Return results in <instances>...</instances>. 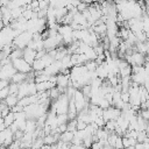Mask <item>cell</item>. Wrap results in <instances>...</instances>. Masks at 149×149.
<instances>
[{
    "label": "cell",
    "mask_w": 149,
    "mask_h": 149,
    "mask_svg": "<svg viewBox=\"0 0 149 149\" xmlns=\"http://www.w3.org/2000/svg\"><path fill=\"white\" fill-rule=\"evenodd\" d=\"M55 102H52L51 105V111L55 112L56 114H65L69 112V102H70V98L68 97L66 93H62L61 97L56 100H54Z\"/></svg>",
    "instance_id": "6da1fadb"
},
{
    "label": "cell",
    "mask_w": 149,
    "mask_h": 149,
    "mask_svg": "<svg viewBox=\"0 0 149 149\" xmlns=\"http://www.w3.org/2000/svg\"><path fill=\"white\" fill-rule=\"evenodd\" d=\"M33 36H34V34L30 33V31H28V30L21 33V34H20L17 37H15L14 41H13V47H14V49H15V48H19V49H24V48H27L28 44L33 41Z\"/></svg>",
    "instance_id": "7a4b0ae2"
},
{
    "label": "cell",
    "mask_w": 149,
    "mask_h": 149,
    "mask_svg": "<svg viewBox=\"0 0 149 149\" xmlns=\"http://www.w3.org/2000/svg\"><path fill=\"white\" fill-rule=\"evenodd\" d=\"M15 37H16L15 36V30L10 26H5L1 29V33H0V43H1V47L7 45V44H13V41H14Z\"/></svg>",
    "instance_id": "3957f363"
},
{
    "label": "cell",
    "mask_w": 149,
    "mask_h": 149,
    "mask_svg": "<svg viewBox=\"0 0 149 149\" xmlns=\"http://www.w3.org/2000/svg\"><path fill=\"white\" fill-rule=\"evenodd\" d=\"M73 100H74V104H76V107H77V111L78 112L83 111L85 107H88V102H87L88 99L83 93L81 90H77V92L73 95Z\"/></svg>",
    "instance_id": "277c9868"
},
{
    "label": "cell",
    "mask_w": 149,
    "mask_h": 149,
    "mask_svg": "<svg viewBox=\"0 0 149 149\" xmlns=\"http://www.w3.org/2000/svg\"><path fill=\"white\" fill-rule=\"evenodd\" d=\"M14 140H15L14 133L9 127H7L5 130H0V143H1V146L9 147L14 142Z\"/></svg>",
    "instance_id": "5b68a950"
},
{
    "label": "cell",
    "mask_w": 149,
    "mask_h": 149,
    "mask_svg": "<svg viewBox=\"0 0 149 149\" xmlns=\"http://www.w3.org/2000/svg\"><path fill=\"white\" fill-rule=\"evenodd\" d=\"M13 65H14V68L16 69L17 72L29 73V72L33 71V66H31L23 57L17 58V59H14V61H13Z\"/></svg>",
    "instance_id": "8992f818"
},
{
    "label": "cell",
    "mask_w": 149,
    "mask_h": 149,
    "mask_svg": "<svg viewBox=\"0 0 149 149\" xmlns=\"http://www.w3.org/2000/svg\"><path fill=\"white\" fill-rule=\"evenodd\" d=\"M16 72H17V71H16V69L14 68L13 62H12V63H8V64L1 66V70H0V78H1V79H7V80H9V79L13 78V76H14Z\"/></svg>",
    "instance_id": "52a82bcc"
},
{
    "label": "cell",
    "mask_w": 149,
    "mask_h": 149,
    "mask_svg": "<svg viewBox=\"0 0 149 149\" xmlns=\"http://www.w3.org/2000/svg\"><path fill=\"white\" fill-rule=\"evenodd\" d=\"M121 113H122V111H121L120 108H116V107H114V106H111V107L104 109V115H102V116H104V119H105L106 121L116 120V119L121 115Z\"/></svg>",
    "instance_id": "ba28073f"
},
{
    "label": "cell",
    "mask_w": 149,
    "mask_h": 149,
    "mask_svg": "<svg viewBox=\"0 0 149 149\" xmlns=\"http://www.w3.org/2000/svg\"><path fill=\"white\" fill-rule=\"evenodd\" d=\"M147 58L144 56V54H141L139 51H134L132 54V61H130V65H139V66H142L144 65Z\"/></svg>",
    "instance_id": "9c48e42d"
},
{
    "label": "cell",
    "mask_w": 149,
    "mask_h": 149,
    "mask_svg": "<svg viewBox=\"0 0 149 149\" xmlns=\"http://www.w3.org/2000/svg\"><path fill=\"white\" fill-rule=\"evenodd\" d=\"M36 54H37V51L36 50H34V49H31V48H24L23 49V58L30 64V65H33V63L35 62V59H36Z\"/></svg>",
    "instance_id": "30bf717a"
},
{
    "label": "cell",
    "mask_w": 149,
    "mask_h": 149,
    "mask_svg": "<svg viewBox=\"0 0 149 149\" xmlns=\"http://www.w3.org/2000/svg\"><path fill=\"white\" fill-rule=\"evenodd\" d=\"M70 83H71L70 74H65V73H62V72L57 74V86L66 88L70 85Z\"/></svg>",
    "instance_id": "8fae6325"
},
{
    "label": "cell",
    "mask_w": 149,
    "mask_h": 149,
    "mask_svg": "<svg viewBox=\"0 0 149 149\" xmlns=\"http://www.w3.org/2000/svg\"><path fill=\"white\" fill-rule=\"evenodd\" d=\"M27 95H30L29 94V83L28 81H23L20 84V90H19V99L23 98V97H27Z\"/></svg>",
    "instance_id": "7c38bea8"
},
{
    "label": "cell",
    "mask_w": 149,
    "mask_h": 149,
    "mask_svg": "<svg viewBox=\"0 0 149 149\" xmlns=\"http://www.w3.org/2000/svg\"><path fill=\"white\" fill-rule=\"evenodd\" d=\"M58 33L64 37L68 35H72L73 34V28L71 27V24H61L58 28Z\"/></svg>",
    "instance_id": "4fadbf2b"
},
{
    "label": "cell",
    "mask_w": 149,
    "mask_h": 149,
    "mask_svg": "<svg viewBox=\"0 0 149 149\" xmlns=\"http://www.w3.org/2000/svg\"><path fill=\"white\" fill-rule=\"evenodd\" d=\"M37 129V121L36 119H27V125L24 133H34Z\"/></svg>",
    "instance_id": "5bb4252c"
},
{
    "label": "cell",
    "mask_w": 149,
    "mask_h": 149,
    "mask_svg": "<svg viewBox=\"0 0 149 149\" xmlns=\"http://www.w3.org/2000/svg\"><path fill=\"white\" fill-rule=\"evenodd\" d=\"M31 66H33V71H35V72L43 71V70L47 68V65L44 64V62H43L42 58H37V59H35V62L33 63Z\"/></svg>",
    "instance_id": "9a60e30c"
},
{
    "label": "cell",
    "mask_w": 149,
    "mask_h": 149,
    "mask_svg": "<svg viewBox=\"0 0 149 149\" xmlns=\"http://www.w3.org/2000/svg\"><path fill=\"white\" fill-rule=\"evenodd\" d=\"M73 137H74V133L73 132H70V130H66V132H64V133L61 134L59 140L63 141V142H65V143H71L72 140H73Z\"/></svg>",
    "instance_id": "2e32d148"
},
{
    "label": "cell",
    "mask_w": 149,
    "mask_h": 149,
    "mask_svg": "<svg viewBox=\"0 0 149 149\" xmlns=\"http://www.w3.org/2000/svg\"><path fill=\"white\" fill-rule=\"evenodd\" d=\"M19 97L17 95H15V94H9L6 99H5V101H6V104H7V106H9L10 108L13 107V106H15V105H17L19 104Z\"/></svg>",
    "instance_id": "e0dca14e"
},
{
    "label": "cell",
    "mask_w": 149,
    "mask_h": 149,
    "mask_svg": "<svg viewBox=\"0 0 149 149\" xmlns=\"http://www.w3.org/2000/svg\"><path fill=\"white\" fill-rule=\"evenodd\" d=\"M26 79H27V73L16 72V73L13 76V78H12L10 80H12L13 83H17V84H21V83L26 81Z\"/></svg>",
    "instance_id": "ac0fdd59"
},
{
    "label": "cell",
    "mask_w": 149,
    "mask_h": 149,
    "mask_svg": "<svg viewBox=\"0 0 149 149\" xmlns=\"http://www.w3.org/2000/svg\"><path fill=\"white\" fill-rule=\"evenodd\" d=\"M21 57H23V49H19V48H15L9 55V58L12 59V62L14 59H17V58H21Z\"/></svg>",
    "instance_id": "d6986e66"
},
{
    "label": "cell",
    "mask_w": 149,
    "mask_h": 149,
    "mask_svg": "<svg viewBox=\"0 0 149 149\" xmlns=\"http://www.w3.org/2000/svg\"><path fill=\"white\" fill-rule=\"evenodd\" d=\"M68 13H69V10H68L66 7H59V8H56V17H57V22H58L61 19H63Z\"/></svg>",
    "instance_id": "ffe728a7"
},
{
    "label": "cell",
    "mask_w": 149,
    "mask_h": 149,
    "mask_svg": "<svg viewBox=\"0 0 149 149\" xmlns=\"http://www.w3.org/2000/svg\"><path fill=\"white\" fill-rule=\"evenodd\" d=\"M118 127V122L116 120H109V121H106V125H105V129H107L109 133H113L115 130V128Z\"/></svg>",
    "instance_id": "44dd1931"
},
{
    "label": "cell",
    "mask_w": 149,
    "mask_h": 149,
    "mask_svg": "<svg viewBox=\"0 0 149 149\" xmlns=\"http://www.w3.org/2000/svg\"><path fill=\"white\" fill-rule=\"evenodd\" d=\"M132 73H133V68H132V65L129 64L128 66H126V68H123V69H121V70H120L119 76H121V78H122V77L132 76Z\"/></svg>",
    "instance_id": "7402d4cb"
},
{
    "label": "cell",
    "mask_w": 149,
    "mask_h": 149,
    "mask_svg": "<svg viewBox=\"0 0 149 149\" xmlns=\"http://www.w3.org/2000/svg\"><path fill=\"white\" fill-rule=\"evenodd\" d=\"M61 94H62V92H61V90H59L58 86H55V87H52L50 90V98H51V100L58 99L61 97Z\"/></svg>",
    "instance_id": "603a6c76"
},
{
    "label": "cell",
    "mask_w": 149,
    "mask_h": 149,
    "mask_svg": "<svg viewBox=\"0 0 149 149\" xmlns=\"http://www.w3.org/2000/svg\"><path fill=\"white\" fill-rule=\"evenodd\" d=\"M3 120H5V123H6V126L7 127H9L10 125H13L14 123V121H15V113L14 112H9V114L8 115H6L5 118H3Z\"/></svg>",
    "instance_id": "cb8c5ba5"
},
{
    "label": "cell",
    "mask_w": 149,
    "mask_h": 149,
    "mask_svg": "<svg viewBox=\"0 0 149 149\" xmlns=\"http://www.w3.org/2000/svg\"><path fill=\"white\" fill-rule=\"evenodd\" d=\"M19 90H20V84L13 83V81L9 84V92H10V94L17 95V94H19Z\"/></svg>",
    "instance_id": "d4e9b609"
},
{
    "label": "cell",
    "mask_w": 149,
    "mask_h": 149,
    "mask_svg": "<svg viewBox=\"0 0 149 149\" xmlns=\"http://www.w3.org/2000/svg\"><path fill=\"white\" fill-rule=\"evenodd\" d=\"M43 146H44V139L43 137H37L33 142V148L34 149H41Z\"/></svg>",
    "instance_id": "484cf974"
},
{
    "label": "cell",
    "mask_w": 149,
    "mask_h": 149,
    "mask_svg": "<svg viewBox=\"0 0 149 149\" xmlns=\"http://www.w3.org/2000/svg\"><path fill=\"white\" fill-rule=\"evenodd\" d=\"M57 120H58V125H63V123H68L70 119L68 113H65V114H57Z\"/></svg>",
    "instance_id": "4316f807"
},
{
    "label": "cell",
    "mask_w": 149,
    "mask_h": 149,
    "mask_svg": "<svg viewBox=\"0 0 149 149\" xmlns=\"http://www.w3.org/2000/svg\"><path fill=\"white\" fill-rule=\"evenodd\" d=\"M77 121H78L77 119L70 120V122H68V130L76 133V132H77Z\"/></svg>",
    "instance_id": "83f0119b"
},
{
    "label": "cell",
    "mask_w": 149,
    "mask_h": 149,
    "mask_svg": "<svg viewBox=\"0 0 149 149\" xmlns=\"http://www.w3.org/2000/svg\"><path fill=\"white\" fill-rule=\"evenodd\" d=\"M85 66L87 68V70L88 71H95V69H97V63H95V61H87L86 63H85Z\"/></svg>",
    "instance_id": "f1b7e54d"
},
{
    "label": "cell",
    "mask_w": 149,
    "mask_h": 149,
    "mask_svg": "<svg viewBox=\"0 0 149 149\" xmlns=\"http://www.w3.org/2000/svg\"><path fill=\"white\" fill-rule=\"evenodd\" d=\"M9 94H10V92H9V86L3 87V88L0 90V98H1V100H5Z\"/></svg>",
    "instance_id": "f546056e"
},
{
    "label": "cell",
    "mask_w": 149,
    "mask_h": 149,
    "mask_svg": "<svg viewBox=\"0 0 149 149\" xmlns=\"http://www.w3.org/2000/svg\"><path fill=\"white\" fill-rule=\"evenodd\" d=\"M140 115L144 120H147L149 122V108H147V109H140Z\"/></svg>",
    "instance_id": "4dcf8cb0"
},
{
    "label": "cell",
    "mask_w": 149,
    "mask_h": 149,
    "mask_svg": "<svg viewBox=\"0 0 149 149\" xmlns=\"http://www.w3.org/2000/svg\"><path fill=\"white\" fill-rule=\"evenodd\" d=\"M99 106L102 108V109H106V108H108V107H111V104L105 99V98H102L101 100H100V102H99Z\"/></svg>",
    "instance_id": "1f68e13d"
},
{
    "label": "cell",
    "mask_w": 149,
    "mask_h": 149,
    "mask_svg": "<svg viewBox=\"0 0 149 149\" xmlns=\"http://www.w3.org/2000/svg\"><path fill=\"white\" fill-rule=\"evenodd\" d=\"M78 120V119H77ZM87 127V123L86 122H84L83 120H78L77 121V130H83V129H85Z\"/></svg>",
    "instance_id": "d6a6232c"
},
{
    "label": "cell",
    "mask_w": 149,
    "mask_h": 149,
    "mask_svg": "<svg viewBox=\"0 0 149 149\" xmlns=\"http://www.w3.org/2000/svg\"><path fill=\"white\" fill-rule=\"evenodd\" d=\"M88 8V3H86V2H80L79 5H78V7H77V9H78V12H80V13H83L85 9H87Z\"/></svg>",
    "instance_id": "836d02e7"
},
{
    "label": "cell",
    "mask_w": 149,
    "mask_h": 149,
    "mask_svg": "<svg viewBox=\"0 0 149 149\" xmlns=\"http://www.w3.org/2000/svg\"><path fill=\"white\" fill-rule=\"evenodd\" d=\"M90 149H104V144L100 141H97V142H93V144Z\"/></svg>",
    "instance_id": "e575fe53"
},
{
    "label": "cell",
    "mask_w": 149,
    "mask_h": 149,
    "mask_svg": "<svg viewBox=\"0 0 149 149\" xmlns=\"http://www.w3.org/2000/svg\"><path fill=\"white\" fill-rule=\"evenodd\" d=\"M113 93H114V92H109V93H106V94L104 95V98H105L111 105L113 104Z\"/></svg>",
    "instance_id": "d590c367"
},
{
    "label": "cell",
    "mask_w": 149,
    "mask_h": 149,
    "mask_svg": "<svg viewBox=\"0 0 149 149\" xmlns=\"http://www.w3.org/2000/svg\"><path fill=\"white\" fill-rule=\"evenodd\" d=\"M23 108H24V107H22L21 105H19V104H17V105L13 106V107L10 108V111H12V112H14V113H17V112H21V111H23Z\"/></svg>",
    "instance_id": "8d00e7d4"
},
{
    "label": "cell",
    "mask_w": 149,
    "mask_h": 149,
    "mask_svg": "<svg viewBox=\"0 0 149 149\" xmlns=\"http://www.w3.org/2000/svg\"><path fill=\"white\" fill-rule=\"evenodd\" d=\"M122 143H123V148H128V147H130L129 137H127V136H122Z\"/></svg>",
    "instance_id": "74e56055"
},
{
    "label": "cell",
    "mask_w": 149,
    "mask_h": 149,
    "mask_svg": "<svg viewBox=\"0 0 149 149\" xmlns=\"http://www.w3.org/2000/svg\"><path fill=\"white\" fill-rule=\"evenodd\" d=\"M7 86H9V80H7V79H1V80H0V90L3 88V87H7Z\"/></svg>",
    "instance_id": "f35d334b"
},
{
    "label": "cell",
    "mask_w": 149,
    "mask_h": 149,
    "mask_svg": "<svg viewBox=\"0 0 149 149\" xmlns=\"http://www.w3.org/2000/svg\"><path fill=\"white\" fill-rule=\"evenodd\" d=\"M47 52H48V51H47L45 49L38 50V51H37V54H36V59H37V58H42V57H43V56H44Z\"/></svg>",
    "instance_id": "ab89813d"
},
{
    "label": "cell",
    "mask_w": 149,
    "mask_h": 149,
    "mask_svg": "<svg viewBox=\"0 0 149 149\" xmlns=\"http://www.w3.org/2000/svg\"><path fill=\"white\" fill-rule=\"evenodd\" d=\"M80 2H81V1H79V0H69V3L72 5L73 7H78V5H79Z\"/></svg>",
    "instance_id": "60d3db41"
},
{
    "label": "cell",
    "mask_w": 149,
    "mask_h": 149,
    "mask_svg": "<svg viewBox=\"0 0 149 149\" xmlns=\"http://www.w3.org/2000/svg\"><path fill=\"white\" fill-rule=\"evenodd\" d=\"M144 69H146V72H147V74L149 76V57L147 58V61H146V63H144Z\"/></svg>",
    "instance_id": "b9f144b4"
},
{
    "label": "cell",
    "mask_w": 149,
    "mask_h": 149,
    "mask_svg": "<svg viewBox=\"0 0 149 149\" xmlns=\"http://www.w3.org/2000/svg\"><path fill=\"white\" fill-rule=\"evenodd\" d=\"M143 86L149 91V76H148V78H147V80H146V83L143 84Z\"/></svg>",
    "instance_id": "7bdbcfd3"
},
{
    "label": "cell",
    "mask_w": 149,
    "mask_h": 149,
    "mask_svg": "<svg viewBox=\"0 0 149 149\" xmlns=\"http://www.w3.org/2000/svg\"><path fill=\"white\" fill-rule=\"evenodd\" d=\"M146 10H147V13H149V0L146 1Z\"/></svg>",
    "instance_id": "ee69618b"
},
{
    "label": "cell",
    "mask_w": 149,
    "mask_h": 149,
    "mask_svg": "<svg viewBox=\"0 0 149 149\" xmlns=\"http://www.w3.org/2000/svg\"><path fill=\"white\" fill-rule=\"evenodd\" d=\"M146 132H147V134H148V136H149V122H148V125H147V128H146Z\"/></svg>",
    "instance_id": "f6af8a7d"
},
{
    "label": "cell",
    "mask_w": 149,
    "mask_h": 149,
    "mask_svg": "<svg viewBox=\"0 0 149 149\" xmlns=\"http://www.w3.org/2000/svg\"><path fill=\"white\" fill-rule=\"evenodd\" d=\"M125 149H135V147H134V146H130V147H128V148H125Z\"/></svg>",
    "instance_id": "bcb514c9"
},
{
    "label": "cell",
    "mask_w": 149,
    "mask_h": 149,
    "mask_svg": "<svg viewBox=\"0 0 149 149\" xmlns=\"http://www.w3.org/2000/svg\"><path fill=\"white\" fill-rule=\"evenodd\" d=\"M144 1H147V0H144Z\"/></svg>",
    "instance_id": "7dc6e473"
}]
</instances>
